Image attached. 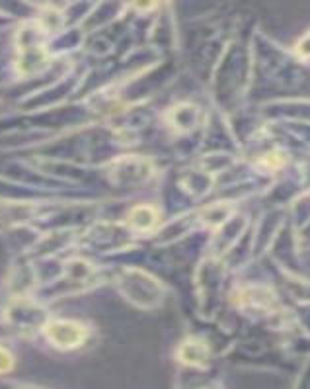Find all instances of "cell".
Returning a JSON list of instances; mask_svg holds the SVG:
<instances>
[{"instance_id": "obj_1", "label": "cell", "mask_w": 310, "mask_h": 389, "mask_svg": "<svg viewBox=\"0 0 310 389\" xmlns=\"http://www.w3.org/2000/svg\"><path fill=\"white\" fill-rule=\"evenodd\" d=\"M20 53H22V57H20L18 67L24 75L39 71L47 63V53H45V47L41 43V30L38 26L29 24L22 30Z\"/></svg>"}, {"instance_id": "obj_2", "label": "cell", "mask_w": 310, "mask_h": 389, "mask_svg": "<svg viewBox=\"0 0 310 389\" xmlns=\"http://www.w3.org/2000/svg\"><path fill=\"white\" fill-rule=\"evenodd\" d=\"M45 335L59 349H77L86 338V329L75 321H51L45 325Z\"/></svg>"}, {"instance_id": "obj_3", "label": "cell", "mask_w": 310, "mask_h": 389, "mask_svg": "<svg viewBox=\"0 0 310 389\" xmlns=\"http://www.w3.org/2000/svg\"><path fill=\"white\" fill-rule=\"evenodd\" d=\"M178 358L183 364H190V366H205L209 360V351L203 342L199 340H185L178 351Z\"/></svg>"}, {"instance_id": "obj_4", "label": "cell", "mask_w": 310, "mask_h": 389, "mask_svg": "<svg viewBox=\"0 0 310 389\" xmlns=\"http://www.w3.org/2000/svg\"><path fill=\"white\" fill-rule=\"evenodd\" d=\"M158 221V211H156L153 206H139L131 211L129 215V223L131 227L139 229V231H148L153 229Z\"/></svg>"}, {"instance_id": "obj_5", "label": "cell", "mask_w": 310, "mask_h": 389, "mask_svg": "<svg viewBox=\"0 0 310 389\" xmlns=\"http://www.w3.org/2000/svg\"><path fill=\"white\" fill-rule=\"evenodd\" d=\"M259 165L270 170H277V169H281V167L285 165V156L281 155L279 151H272V153H268V155L261 156Z\"/></svg>"}, {"instance_id": "obj_6", "label": "cell", "mask_w": 310, "mask_h": 389, "mask_svg": "<svg viewBox=\"0 0 310 389\" xmlns=\"http://www.w3.org/2000/svg\"><path fill=\"white\" fill-rule=\"evenodd\" d=\"M131 6L139 12H148L156 8V0H131Z\"/></svg>"}, {"instance_id": "obj_7", "label": "cell", "mask_w": 310, "mask_h": 389, "mask_svg": "<svg viewBox=\"0 0 310 389\" xmlns=\"http://www.w3.org/2000/svg\"><path fill=\"white\" fill-rule=\"evenodd\" d=\"M12 354L8 351H4V349H0V372H8V370H12Z\"/></svg>"}, {"instance_id": "obj_8", "label": "cell", "mask_w": 310, "mask_h": 389, "mask_svg": "<svg viewBox=\"0 0 310 389\" xmlns=\"http://www.w3.org/2000/svg\"><path fill=\"white\" fill-rule=\"evenodd\" d=\"M297 51L298 55H302V57H310V34L307 38H302L298 41Z\"/></svg>"}]
</instances>
